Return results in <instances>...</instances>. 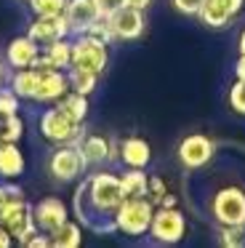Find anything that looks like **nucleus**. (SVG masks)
<instances>
[{"mask_svg": "<svg viewBox=\"0 0 245 248\" xmlns=\"http://www.w3.org/2000/svg\"><path fill=\"white\" fill-rule=\"evenodd\" d=\"M3 83H5V64L0 62V86H3Z\"/></svg>", "mask_w": 245, "mask_h": 248, "instance_id": "nucleus-43", "label": "nucleus"}, {"mask_svg": "<svg viewBox=\"0 0 245 248\" xmlns=\"http://www.w3.org/2000/svg\"><path fill=\"white\" fill-rule=\"evenodd\" d=\"M27 168L24 152L19 150V141H0V179H19Z\"/></svg>", "mask_w": 245, "mask_h": 248, "instance_id": "nucleus-18", "label": "nucleus"}, {"mask_svg": "<svg viewBox=\"0 0 245 248\" xmlns=\"http://www.w3.org/2000/svg\"><path fill=\"white\" fill-rule=\"evenodd\" d=\"M216 155V141L205 134H189L181 139L179 144V160L184 168L197 171V168H205L208 163Z\"/></svg>", "mask_w": 245, "mask_h": 248, "instance_id": "nucleus-8", "label": "nucleus"}, {"mask_svg": "<svg viewBox=\"0 0 245 248\" xmlns=\"http://www.w3.org/2000/svg\"><path fill=\"white\" fill-rule=\"evenodd\" d=\"M168 192H170V189H168V184H165V179L157 176V173H152V176H149V195H147V198L152 200L154 205H160V200H163Z\"/></svg>", "mask_w": 245, "mask_h": 248, "instance_id": "nucleus-33", "label": "nucleus"}, {"mask_svg": "<svg viewBox=\"0 0 245 248\" xmlns=\"http://www.w3.org/2000/svg\"><path fill=\"white\" fill-rule=\"evenodd\" d=\"M202 3H205V0H173V8L179 14H184V16H197Z\"/></svg>", "mask_w": 245, "mask_h": 248, "instance_id": "nucleus-34", "label": "nucleus"}, {"mask_svg": "<svg viewBox=\"0 0 245 248\" xmlns=\"http://www.w3.org/2000/svg\"><path fill=\"white\" fill-rule=\"evenodd\" d=\"M184 235H186V216L179 211V205H173V208L157 205L152 224H149V237L160 246H176V243L184 240Z\"/></svg>", "mask_w": 245, "mask_h": 248, "instance_id": "nucleus-5", "label": "nucleus"}, {"mask_svg": "<svg viewBox=\"0 0 245 248\" xmlns=\"http://www.w3.org/2000/svg\"><path fill=\"white\" fill-rule=\"evenodd\" d=\"M237 51H240V56H245V30L240 32V40H237Z\"/></svg>", "mask_w": 245, "mask_h": 248, "instance_id": "nucleus-42", "label": "nucleus"}, {"mask_svg": "<svg viewBox=\"0 0 245 248\" xmlns=\"http://www.w3.org/2000/svg\"><path fill=\"white\" fill-rule=\"evenodd\" d=\"M27 35H30L35 43H40V46H48V43L61 40V38H72L64 14H56V16H35V22L30 24Z\"/></svg>", "mask_w": 245, "mask_h": 248, "instance_id": "nucleus-12", "label": "nucleus"}, {"mask_svg": "<svg viewBox=\"0 0 245 248\" xmlns=\"http://www.w3.org/2000/svg\"><path fill=\"white\" fill-rule=\"evenodd\" d=\"M152 160V147L141 136H128L120 141V163L125 168H147Z\"/></svg>", "mask_w": 245, "mask_h": 248, "instance_id": "nucleus-16", "label": "nucleus"}, {"mask_svg": "<svg viewBox=\"0 0 245 248\" xmlns=\"http://www.w3.org/2000/svg\"><path fill=\"white\" fill-rule=\"evenodd\" d=\"M120 184L125 198H147L149 195V173L144 168H128L120 173Z\"/></svg>", "mask_w": 245, "mask_h": 248, "instance_id": "nucleus-21", "label": "nucleus"}, {"mask_svg": "<svg viewBox=\"0 0 245 248\" xmlns=\"http://www.w3.org/2000/svg\"><path fill=\"white\" fill-rule=\"evenodd\" d=\"M234 75H237L240 80H245V56L237 59V64H234Z\"/></svg>", "mask_w": 245, "mask_h": 248, "instance_id": "nucleus-41", "label": "nucleus"}, {"mask_svg": "<svg viewBox=\"0 0 245 248\" xmlns=\"http://www.w3.org/2000/svg\"><path fill=\"white\" fill-rule=\"evenodd\" d=\"M30 8L35 16H56V14H64L67 0H30Z\"/></svg>", "mask_w": 245, "mask_h": 248, "instance_id": "nucleus-29", "label": "nucleus"}, {"mask_svg": "<svg viewBox=\"0 0 245 248\" xmlns=\"http://www.w3.org/2000/svg\"><path fill=\"white\" fill-rule=\"evenodd\" d=\"M80 155H83L88 168H99L104 163H109V139L101 134H85L77 144Z\"/></svg>", "mask_w": 245, "mask_h": 248, "instance_id": "nucleus-17", "label": "nucleus"}, {"mask_svg": "<svg viewBox=\"0 0 245 248\" xmlns=\"http://www.w3.org/2000/svg\"><path fill=\"white\" fill-rule=\"evenodd\" d=\"M107 64H109V46L88 32L72 35V67L101 75L107 70Z\"/></svg>", "mask_w": 245, "mask_h": 248, "instance_id": "nucleus-4", "label": "nucleus"}, {"mask_svg": "<svg viewBox=\"0 0 245 248\" xmlns=\"http://www.w3.org/2000/svg\"><path fill=\"white\" fill-rule=\"evenodd\" d=\"M32 214H35V224H37V230L40 232H56L59 227L64 224V221L69 219V208H67V203L64 200H59V198H43V200H37L35 205H32Z\"/></svg>", "mask_w": 245, "mask_h": 248, "instance_id": "nucleus-10", "label": "nucleus"}, {"mask_svg": "<svg viewBox=\"0 0 245 248\" xmlns=\"http://www.w3.org/2000/svg\"><path fill=\"white\" fill-rule=\"evenodd\" d=\"M109 27L115 32L117 40H138L147 30V19H144L141 8H133V6H120L115 14H109Z\"/></svg>", "mask_w": 245, "mask_h": 248, "instance_id": "nucleus-9", "label": "nucleus"}, {"mask_svg": "<svg viewBox=\"0 0 245 248\" xmlns=\"http://www.w3.org/2000/svg\"><path fill=\"white\" fill-rule=\"evenodd\" d=\"M160 205H165V208H173V205H179V198H176L173 192H168L163 200H160Z\"/></svg>", "mask_w": 245, "mask_h": 248, "instance_id": "nucleus-40", "label": "nucleus"}, {"mask_svg": "<svg viewBox=\"0 0 245 248\" xmlns=\"http://www.w3.org/2000/svg\"><path fill=\"white\" fill-rule=\"evenodd\" d=\"M48 246H51V235H48V232H40V230H37L35 235L27 240L24 248H48Z\"/></svg>", "mask_w": 245, "mask_h": 248, "instance_id": "nucleus-36", "label": "nucleus"}, {"mask_svg": "<svg viewBox=\"0 0 245 248\" xmlns=\"http://www.w3.org/2000/svg\"><path fill=\"white\" fill-rule=\"evenodd\" d=\"M154 208H157V205L149 198H125L120 203V208H117V214H115L117 232H122V235H128V237L149 235V224H152Z\"/></svg>", "mask_w": 245, "mask_h": 248, "instance_id": "nucleus-3", "label": "nucleus"}, {"mask_svg": "<svg viewBox=\"0 0 245 248\" xmlns=\"http://www.w3.org/2000/svg\"><path fill=\"white\" fill-rule=\"evenodd\" d=\"M24 136V120L19 115L0 118V141H21Z\"/></svg>", "mask_w": 245, "mask_h": 248, "instance_id": "nucleus-27", "label": "nucleus"}, {"mask_svg": "<svg viewBox=\"0 0 245 248\" xmlns=\"http://www.w3.org/2000/svg\"><path fill=\"white\" fill-rule=\"evenodd\" d=\"M0 224L11 232L14 243H19V246H27V240H30V237L37 232L35 214H32V205L27 203V200L21 205H16L14 211H8V214L0 219Z\"/></svg>", "mask_w": 245, "mask_h": 248, "instance_id": "nucleus-11", "label": "nucleus"}, {"mask_svg": "<svg viewBox=\"0 0 245 248\" xmlns=\"http://www.w3.org/2000/svg\"><path fill=\"white\" fill-rule=\"evenodd\" d=\"M37 128H40V136L51 144H80V139L85 136L83 123H75L67 112H64L59 104L48 107L46 112L37 120Z\"/></svg>", "mask_w": 245, "mask_h": 248, "instance_id": "nucleus-2", "label": "nucleus"}, {"mask_svg": "<svg viewBox=\"0 0 245 248\" xmlns=\"http://www.w3.org/2000/svg\"><path fill=\"white\" fill-rule=\"evenodd\" d=\"M221 246L245 248V224H224L221 227Z\"/></svg>", "mask_w": 245, "mask_h": 248, "instance_id": "nucleus-28", "label": "nucleus"}, {"mask_svg": "<svg viewBox=\"0 0 245 248\" xmlns=\"http://www.w3.org/2000/svg\"><path fill=\"white\" fill-rule=\"evenodd\" d=\"M218 3H221L232 16H237V14L243 11V6H245V0H218Z\"/></svg>", "mask_w": 245, "mask_h": 248, "instance_id": "nucleus-37", "label": "nucleus"}, {"mask_svg": "<svg viewBox=\"0 0 245 248\" xmlns=\"http://www.w3.org/2000/svg\"><path fill=\"white\" fill-rule=\"evenodd\" d=\"M93 3H96L101 16H109V14H115L120 6H125V0H93Z\"/></svg>", "mask_w": 245, "mask_h": 248, "instance_id": "nucleus-35", "label": "nucleus"}, {"mask_svg": "<svg viewBox=\"0 0 245 248\" xmlns=\"http://www.w3.org/2000/svg\"><path fill=\"white\" fill-rule=\"evenodd\" d=\"M37 83H40V70L37 67H24V70H14L8 86L14 88V93L19 99H35V91H37Z\"/></svg>", "mask_w": 245, "mask_h": 248, "instance_id": "nucleus-19", "label": "nucleus"}, {"mask_svg": "<svg viewBox=\"0 0 245 248\" xmlns=\"http://www.w3.org/2000/svg\"><path fill=\"white\" fill-rule=\"evenodd\" d=\"M56 104L75 120V123H85V118H88V96H85V93H77V91L69 88Z\"/></svg>", "mask_w": 245, "mask_h": 248, "instance_id": "nucleus-24", "label": "nucleus"}, {"mask_svg": "<svg viewBox=\"0 0 245 248\" xmlns=\"http://www.w3.org/2000/svg\"><path fill=\"white\" fill-rule=\"evenodd\" d=\"M200 22L205 24V27H213V30H221V27H227L229 22H232V14L227 11V8L218 3V0H205L202 3V8H200Z\"/></svg>", "mask_w": 245, "mask_h": 248, "instance_id": "nucleus-23", "label": "nucleus"}, {"mask_svg": "<svg viewBox=\"0 0 245 248\" xmlns=\"http://www.w3.org/2000/svg\"><path fill=\"white\" fill-rule=\"evenodd\" d=\"M21 99L14 93L11 86H0V118H8V115H19Z\"/></svg>", "mask_w": 245, "mask_h": 248, "instance_id": "nucleus-30", "label": "nucleus"}, {"mask_svg": "<svg viewBox=\"0 0 245 248\" xmlns=\"http://www.w3.org/2000/svg\"><path fill=\"white\" fill-rule=\"evenodd\" d=\"M229 107L237 115H245V80H240V78L229 88Z\"/></svg>", "mask_w": 245, "mask_h": 248, "instance_id": "nucleus-32", "label": "nucleus"}, {"mask_svg": "<svg viewBox=\"0 0 245 248\" xmlns=\"http://www.w3.org/2000/svg\"><path fill=\"white\" fill-rule=\"evenodd\" d=\"M67 80H69V88H72V91L85 93V96H91V93L96 91V86H99V75L91 72V70H80V67H69Z\"/></svg>", "mask_w": 245, "mask_h": 248, "instance_id": "nucleus-25", "label": "nucleus"}, {"mask_svg": "<svg viewBox=\"0 0 245 248\" xmlns=\"http://www.w3.org/2000/svg\"><path fill=\"white\" fill-rule=\"evenodd\" d=\"M85 160L80 155V150L75 144H56V150L51 152V160H48V171L56 182H75V179L83 176L85 171Z\"/></svg>", "mask_w": 245, "mask_h": 248, "instance_id": "nucleus-7", "label": "nucleus"}, {"mask_svg": "<svg viewBox=\"0 0 245 248\" xmlns=\"http://www.w3.org/2000/svg\"><path fill=\"white\" fill-rule=\"evenodd\" d=\"M40 51H43V46L35 43L30 35H19V38H14L8 43V48H5V64H8L11 70H24V67H32V64H35V59L40 56Z\"/></svg>", "mask_w": 245, "mask_h": 248, "instance_id": "nucleus-14", "label": "nucleus"}, {"mask_svg": "<svg viewBox=\"0 0 245 248\" xmlns=\"http://www.w3.org/2000/svg\"><path fill=\"white\" fill-rule=\"evenodd\" d=\"M27 3H30V0H27Z\"/></svg>", "mask_w": 245, "mask_h": 248, "instance_id": "nucleus-44", "label": "nucleus"}, {"mask_svg": "<svg viewBox=\"0 0 245 248\" xmlns=\"http://www.w3.org/2000/svg\"><path fill=\"white\" fill-rule=\"evenodd\" d=\"M88 35H93V38H99L101 43H107V46H112V43H117V38H115V32H112V27H109V19L107 16H99L93 24H91L88 30H85Z\"/></svg>", "mask_w": 245, "mask_h": 248, "instance_id": "nucleus-31", "label": "nucleus"}, {"mask_svg": "<svg viewBox=\"0 0 245 248\" xmlns=\"http://www.w3.org/2000/svg\"><path fill=\"white\" fill-rule=\"evenodd\" d=\"M64 16H67L69 32L80 35L101 16L99 8H96L93 0H67V8H64Z\"/></svg>", "mask_w": 245, "mask_h": 248, "instance_id": "nucleus-15", "label": "nucleus"}, {"mask_svg": "<svg viewBox=\"0 0 245 248\" xmlns=\"http://www.w3.org/2000/svg\"><path fill=\"white\" fill-rule=\"evenodd\" d=\"M83 243V224L67 219L56 232H51V246L53 248H77Z\"/></svg>", "mask_w": 245, "mask_h": 248, "instance_id": "nucleus-22", "label": "nucleus"}, {"mask_svg": "<svg viewBox=\"0 0 245 248\" xmlns=\"http://www.w3.org/2000/svg\"><path fill=\"white\" fill-rule=\"evenodd\" d=\"M211 214L218 224H245V189L221 187L211 200Z\"/></svg>", "mask_w": 245, "mask_h": 248, "instance_id": "nucleus-6", "label": "nucleus"}, {"mask_svg": "<svg viewBox=\"0 0 245 248\" xmlns=\"http://www.w3.org/2000/svg\"><path fill=\"white\" fill-rule=\"evenodd\" d=\"M69 91V80L64 70H40V83L32 102L37 104H56Z\"/></svg>", "mask_w": 245, "mask_h": 248, "instance_id": "nucleus-13", "label": "nucleus"}, {"mask_svg": "<svg viewBox=\"0 0 245 248\" xmlns=\"http://www.w3.org/2000/svg\"><path fill=\"white\" fill-rule=\"evenodd\" d=\"M43 56L48 59V64L53 70H64L67 72L72 67V40L61 38V40H53V43L43 46Z\"/></svg>", "mask_w": 245, "mask_h": 248, "instance_id": "nucleus-20", "label": "nucleus"}, {"mask_svg": "<svg viewBox=\"0 0 245 248\" xmlns=\"http://www.w3.org/2000/svg\"><path fill=\"white\" fill-rule=\"evenodd\" d=\"M24 200H27L24 198V189H21L19 184L3 179V182H0V219H3L8 211H14L16 205H21Z\"/></svg>", "mask_w": 245, "mask_h": 248, "instance_id": "nucleus-26", "label": "nucleus"}, {"mask_svg": "<svg viewBox=\"0 0 245 248\" xmlns=\"http://www.w3.org/2000/svg\"><path fill=\"white\" fill-rule=\"evenodd\" d=\"M122 200H125V192L120 184V173L96 171L77 184L72 198V214L93 235H115V214Z\"/></svg>", "mask_w": 245, "mask_h": 248, "instance_id": "nucleus-1", "label": "nucleus"}, {"mask_svg": "<svg viewBox=\"0 0 245 248\" xmlns=\"http://www.w3.org/2000/svg\"><path fill=\"white\" fill-rule=\"evenodd\" d=\"M11 246H14V237H11V232L0 224V248H11Z\"/></svg>", "mask_w": 245, "mask_h": 248, "instance_id": "nucleus-38", "label": "nucleus"}, {"mask_svg": "<svg viewBox=\"0 0 245 248\" xmlns=\"http://www.w3.org/2000/svg\"><path fill=\"white\" fill-rule=\"evenodd\" d=\"M125 6H133V8H141V11H147V8L152 6V0H125Z\"/></svg>", "mask_w": 245, "mask_h": 248, "instance_id": "nucleus-39", "label": "nucleus"}]
</instances>
